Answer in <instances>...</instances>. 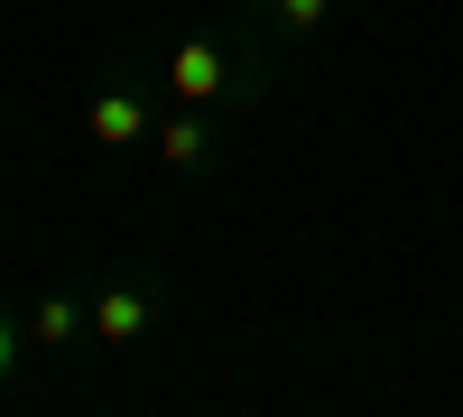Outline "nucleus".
I'll list each match as a JSON object with an SVG mask.
<instances>
[{
	"label": "nucleus",
	"mask_w": 463,
	"mask_h": 417,
	"mask_svg": "<svg viewBox=\"0 0 463 417\" xmlns=\"http://www.w3.org/2000/svg\"><path fill=\"white\" fill-rule=\"evenodd\" d=\"M148 325H158V297H148L139 279H111V288L93 297V334H102L111 353H130V344H139Z\"/></svg>",
	"instance_id": "nucleus-1"
},
{
	"label": "nucleus",
	"mask_w": 463,
	"mask_h": 417,
	"mask_svg": "<svg viewBox=\"0 0 463 417\" xmlns=\"http://www.w3.org/2000/svg\"><path fill=\"white\" fill-rule=\"evenodd\" d=\"M222 74H232V65H222V47H213V37H185V47L167 56V93L204 111V102L222 93Z\"/></svg>",
	"instance_id": "nucleus-2"
},
{
	"label": "nucleus",
	"mask_w": 463,
	"mask_h": 417,
	"mask_svg": "<svg viewBox=\"0 0 463 417\" xmlns=\"http://www.w3.org/2000/svg\"><path fill=\"white\" fill-rule=\"evenodd\" d=\"M84 130H93L102 148H130V139H148V102H139L130 84H111V93L84 102Z\"/></svg>",
	"instance_id": "nucleus-3"
},
{
	"label": "nucleus",
	"mask_w": 463,
	"mask_h": 417,
	"mask_svg": "<svg viewBox=\"0 0 463 417\" xmlns=\"http://www.w3.org/2000/svg\"><path fill=\"white\" fill-rule=\"evenodd\" d=\"M28 316V353H65L74 334L93 325V307H74V297H37V307H19Z\"/></svg>",
	"instance_id": "nucleus-4"
},
{
	"label": "nucleus",
	"mask_w": 463,
	"mask_h": 417,
	"mask_svg": "<svg viewBox=\"0 0 463 417\" xmlns=\"http://www.w3.org/2000/svg\"><path fill=\"white\" fill-rule=\"evenodd\" d=\"M158 158H167L176 176L213 158V121H204V111H195V102H176V121H158Z\"/></svg>",
	"instance_id": "nucleus-5"
},
{
	"label": "nucleus",
	"mask_w": 463,
	"mask_h": 417,
	"mask_svg": "<svg viewBox=\"0 0 463 417\" xmlns=\"http://www.w3.org/2000/svg\"><path fill=\"white\" fill-rule=\"evenodd\" d=\"M260 10H269V28H279L288 47H306V37L334 19V0H260Z\"/></svg>",
	"instance_id": "nucleus-6"
},
{
	"label": "nucleus",
	"mask_w": 463,
	"mask_h": 417,
	"mask_svg": "<svg viewBox=\"0 0 463 417\" xmlns=\"http://www.w3.org/2000/svg\"><path fill=\"white\" fill-rule=\"evenodd\" d=\"M19 362H28V316L0 297V381H19Z\"/></svg>",
	"instance_id": "nucleus-7"
}]
</instances>
